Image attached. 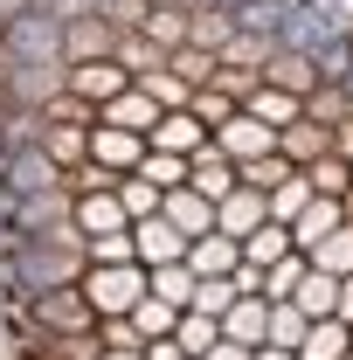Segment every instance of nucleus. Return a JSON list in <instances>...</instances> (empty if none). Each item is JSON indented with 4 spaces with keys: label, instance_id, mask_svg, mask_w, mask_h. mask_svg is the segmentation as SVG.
I'll use <instances>...</instances> for the list:
<instances>
[{
    "label": "nucleus",
    "instance_id": "nucleus-1",
    "mask_svg": "<svg viewBox=\"0 0 353 360\" xmlns=\"http://www.w3.org/2000/svg\"><path fill=\"white\" fill-rule=\"evenodd\" d=\"M84 270H90V257H84L77 222L49 229V236H14V284H21V298H35V291H63V284H77Z\"/></svg>",
    "mask_w": 353,
    "mask_h": 360
},
{
    "label": "nucleus",
    "instance_id": "nucleus-2",
    "mask_svg": "<svg viewBox=\"0 0 353 360\" xmlns=\"http://www.w3.org/2000/svg\"><path fill=\"white\" fill-rule=\"evenodd\" d=\"M77 291L90 298L97 319H132V305L146 298V264H90L77 277Z\"/></svg>",
    "mask_w": 353,
    "mask_h": 360
},
{
    "label": "nucleus",
    "instance_id": "nucleus-3",
    "mask_svg": "<svg viewBox=\"0 0 353 360\" xmlns=\"http://www.w3.org/2000/svg\"><path fill=\"white\" fill-rule=\"evenodd\" d=\"M28 333H97V312H90V298L77 284L35 291V298H28Z\"/></svg>",
    "mask_w": 353,
    "mask_h": 360
},
{
    "label": "nucleus",
    "instance_id": "nucleus-4",
    "mask_svg": "<svg viewBox=\"0 0 353 360\" xmlns=\"http://www.w3.org/2000/svg\"><path fill=\"white\" fill-rule=\"evenodd\" d=\"M63 90L84 97L90 111H104L118 90H132V70H118V56H97V63H70L63 70Z\"/></svg>",
    "mask_w": 353,
    "mask_h": 360
},
{
    "label": "nucleus",
    "instance_id": "nucleus-5",
    "mask_svg": "<svg viewBox=\"0 0 353 360\" xmlns=\"http://www.w3.org/2000/svg\"><path fill=\"white\" fill-rule=\"evenodd\" d=\"M70 187H42V194H14V208H7V222H14V236H49V229L70 222Z\"/></svg>",
    "mask_w": 353,
    "mask_h": 360
},
{
    "label": "nucleus",
    "instance_id": "nucleus-6",
    "mask_svg": "<svg viewBox=\"0 0 353 360\" xmlns=\"http://www.w3.org/2000/svg\"><path fill=\"white\" fill-rule=\"evenodd\" d=\"M56 49H63V63H97V56H111V49H118V35H111V21L90 7V14H77V21H63V28H56Z\"/></svg>",
    "mask_w": 353,
    "mask_h": 360
},
{
    "label": "nucleus",
    "instance_id": "nucleus-7",
    "mask_svg": "<svg viewBox=\"0 0 353 360\" xmlns=\"http://www.w3.org/2000/svg\"><path fill=\"white\" fill-rule=\"evenodd\" d=\"M208 139H215V153H222V160H236V167H250V160L277 153V132H270V125H257L250 111H236V118H229V125H215Z\"/></svg>",
    "mask_w": 353,
    "mask_h": 360
},
{
    "label": "nucleus",
    "instance_id": "nucleus-8",
    "mask_svg": "<svg viewBox=\"0 0 353 360\" xmlns=\"http://www.w3.org/2000/svg\"><path fill=\"white\" fill-rule=\"evenodd\" d=\"M132 257L146 270H160V264H187V236H180L167 215H146V222H132Z\"/></svg>",
    "mask_w": 353,
    "mask_h": 360
},
{
    "label": "nucleus",
    "instance_id": "nucleus-9",
    "mask_svg": "<svg viewBox=\"0 0 353 360\" xmlns=\"http://www.w3.org/2000/svg\"><path fill=\"white\" fill-rule=\"evenodd\" d=\"M42 187H63V167L49 160L35 139H21L7 153V194H42Z\"/></svg>",
    "mask_w": 353,
    "mask_h": 360
},
{
    "label": "nucleus",
    "instance_id": "nucleus-10",
    "mask_svg": "<svg viewBox=\"0 0 353 360\" xmlns=\"http://www.w3.org/2000/svg\"><path fill=\"white\" fill-rule=\"evenodd\" d=\"M70 222H77V236H125V208H118V194H111V187H90V194H77V201H70Z\"/></svg>",
    "mask_w": 353,
    "mask_h": 360
},
{
    "label": "nucleus",
    "instance_id": "nucleus-11",
    "mask_svg": "<svg viewBox=\"0 0 353 360\" xmlns=\"http://www.w3.org/2000/svg\"><path fill=\"white\" fill-rule=\"evenodd\" d=\"M139 160H146V139H139V132H125V125H90V167L132 174Z\"/></svg>",
    "mask_w": 353,
    "mask_h": 360
},
{
    "label": "nucleus",
    "instance_id": "nucleus-12",
    "mask_svg": "<svg viewBox=\"0 0 353 360\" xmlns=\"http://www.w3.org/2000/svg\"><path fill=\"white\" fill-rule=\"evenodd\" d=\"M319 56H305V49H270V63H264V84L270 90H291V97H312L319 90Z\"/></svg>",
    "mask_w": 353,
    "mask_h": 360
},
{
    "label": "nucleus",
    "instance_id": "nucleus-13",
    "mask_svg": "<svg viewBox=\"0 0 353 360\" xmlns=\"http://www.w3.org/2000/svg\"><path fill=\"white\" fill-rule=\"evenodd\" d=\"M187 270H194V277H236V270H243V243L222 236V229H208V236L187 243Z\"/></svg>",
    "mask_w": 353,
    "mask_h": 360
},
{
    "label": "nucleus",
    "instance_id": "nucleus-14",
    "mask_svg": "<svg viewBox=\"0 0 353 360\" xmlns=\"http://www.w3.org/2000/svg\"><path fill=\"white\" fill-rule=\"evenodd\" d=\"M160 215L194 243V236H208V229H215V201H208V194H194V187H167V194H160Z\"/></svg>",
    "mask_w": 353,
    "mask_h": 360
},
{
    "label": "nucleus",
    "instance_id": "nucleus-15",
    "mask_svg": "<svg viewBox=\"0 0 353 360\" xmlns=\"http://www.w3.org/2000/svg\"><path fill=\"white\" fill-rule=\"evenodd\" d=\"M264 222H270V208H264L257 187H236V194H222V201H215V229H222V236H236V243L257 236Z\"/></svg>",
    "mask_w": 353,
    "mask_h": 360
},
{
    "label": "nucleus",
    "instance_id": "nucleus-16",
    "mask_svg": "<svg viewBox=\"0 0 353 360\" xmlns=\"http://www.w3.org/2000/svg\"><path fill=\"white\" fill-rule=\"evenodd\" d=\"M146 146H153V153H180V160H187V153H201V146H208V125H201L194 111H160V125L146 132Z\"/></svg>",
    "mask_w": 353,
    "mask_h": 360
},
{
    "label": "nucleus",
    "instance_id": "nucleus-17",
    "mask_svg": "<svg viewBox=\"0 0 353 360\" xmlns=\"http://www.w3.org/2000/svg\"><path fill=\"white\" fill-rule=\"evenodd\" d=\"M187 187H194V194H208V201L236 194V160H222V153H215V139H208L201 153H187Z\"/></svg>",
    "mask_w": 353,
    "mask_h": 360
},
{
    "label": "nucleus",
    "instance_id": "nucleus-18",
    "mask_svg": "<svg viewBox=\"0 0 353 360\" xmlns=\"http://www.w3.org/2000/svg\"><path fill=\"white\" fill-rule=\"evenodd\" d=\"M35 146L70 174V167H84V160H90V125H42V118H35Z\"/></svg>",
    "mask_w": 353,
    "mask_h": 360
},
{
    "label": "nucleus",
    "instance_id": "nucleus-19",
    "mask_svg": "<svg viewBox=\"0 0 353 360\" xmlns=\"http://www.w3.org/2000/svg\"><path fill=\"white\" fill-rule=\"evenodd\" d=\"M243 111H250L257 125H270V132H284V125H298V118H305V97H291V90H270V84H257L250 97H243Z\"/></svg>",
    "mask_w": 353,
    "mask_h": 360
},
{
    "label": "nucleus",
    "instance_id": "nucleus-20",
    "mask_svg": "<svg viewBox=\"0 0 353 360\" xmlns=\"http://www.w3.org/2000/svg\"><path fill=\"white\" fill-rule=\"evenodd\" d=\"M97 125H125V132H153V125H160V104H153V97H146V90H118V97H111V104H104V111H97Z\"/></svg>",
    "mask_w": 353,
    "mask_h": 360
},
{
    "label": "nucleus",
    "instance_id": "nucleus-21",
    "mask_svg": "<svg viewBox=\"0 0 353 360\" xmlns=\"http://www.w3.org/2000/svg\"><path fill=\"white\" fill-rule=\"evenodd\" d=\"M270 49H277V42H270V28H236V35L215 49V63H222V70H257V77H264Z\"/></svg>",
    "mask_w": 353,
    "mask_h": 360
},
{
    "label": "nucleus",
    "instance_id": "nucleus-22",
    "mask_svg": "<svg viewBox=\"0 0 353 360\" xmlns=\"http://www.w3.org/2000/svg\"><path fill=\"white\" fill-rule=\"evenodd\" d=\"M333 229H340V201L312 194V201H305V215L291 222V250H298V257H312V250H319V243H326Z\"/></svg>",
    "mask_w": 353,
    "mask_h": 360
},
{
    "label": "nucleus",
    "instance_id": "nucleus-23",
    "mask_svg": "<svg viewBox=\"0 0 353 360\" xmlns=\"http://www.w3.org/2000/svg\"><path fill=\"white\" fill-rule=\"evenodd\" d=\"M298 360H353V333H347V319H312L305 340H298Z\"/></svg>",
    "mask_w": 353,
    "mask_h": 360
},
{
    "label": "nucleus",
    "instance_id": "nucleus-24",
    "mask_svg": "<svg viewBox=\"0 0 353 360\" xmlns=\"http://www.w3.org/2000/svg\"><path fill=\"white\" fill-rule=\"evenodd\" d=\"M277 153H284L291 167H312L319 153H333V125H312V118H298V125H284V132H277Z\"/></svg>",
    "mask_w": 353,
    "mask_h": 360
},
{
    "label": "nucleus",
    "instance_id": "nucleus-25",
    "mask_svg": "<svg viewBox=\"0 0 353 360\" xmlns=\"http://www.w3.org/2000/svg\"><path fill=\"white\" fill-rule=\"evenodd\" d=\"M264 326H270V305H264V298H236V305L222 312V340H236V347H264Z\"/></svg>",
    "mask_w": 353,
    "mask_h": 360
},
{
    "label": "nucleus",
    "instance_id": "nucleus-26",
    "mask_svg": "<svg viewBox=\"0 0 353 360\" xmlns=\"http://www.w3.org/2000/svg\"><path fill=\"white\" fill-rule=\"evenodd\" d=\"M139 35L160 49V56H174V49H187V7H146V21H139Z\"/></svg>",
    "mask_w": 353,
    "mask_h": 360
},
{
    "label": "nucleus",
    "instance_id": "nucleus-27",
    "mask_svg": "<svg viewBox=\"0 0 353 360\" xmlns=\"http://www.w3.org/2000/svg\"><path fill=\"white\" fill-rule=\"evenodd\" d=\"M229 35H236V14H229V7H208V0L187 7V49H208V56H215Z\"/></svg>",
    "mask_w": 353,
    "mask_h": 360
},
{
    "label": "nucleus",
    "instance_id": "nucleus-28",
    "mask_svg": "<svg viewBox=\"0 0 353 360\" xmlns=\"http://www.w3.org/2000/svg\"><path fill=\"white\" fill-rule=\"evenodd\" d=\"M146 291H153L160 305L187 312V305H194V270L187 264H160V270H146Z\"/></svg>",
    "mask_w": 353,
    "mask_h": 360
},
{
    "label": "nucleus",
    "instance_id": "nucleus-29",
    "mask_svg": "<svg viewBox=\"0 0 353 360\" xmlns=\"http://www.w3.org/2000/svg\"><path fill=\"white\" fill-rule=\"evenodd\" d=\"M291 305L305 319H333V305H340V277L333 270H305V284L291 291Z\"/></svg>",
    "mask_w": 353,
    "mask_h": 360
},
{
    "label": "nucleus",
    "instance_id": "nucleus-30",
    "mask_svg": "<svg viewBox=\"0 0 353 360\" xmlns=\"http://www.w3.org/2000/svg\"><path fill=\"white\" fill-rule=\"evenodd\" d=\"M347 111H353V90L340 84V77H319V90L305 97V118L312 125H340Z\"/></svg>",
    "mask_w": 353,
    "mask_h": 360
},
{
    "label": "nucleus",
    "instance_id": "nucleus-31",
    "mask_svg": "<svg viewBox=\"0 0 353 360\" xmlns=\"http://www.w3.org/2000/svg\"><path fill=\"white\" fill-rule=\"evenodd\" d=\"M298 174H305V187H312V194H326V201H340V194L353 187V167L340 160V153H319V160L298 167Z\"/></svg>",
    "mask_w": 353,
    "mask_h": 360
},
{
    "label": "nucleus",
    "instance_id": "nucleus-32",
    "mask_svg": "<svg viewBox=\"0 0 353 360\" xmlns=\"http://www.w3.org/2000/svg\"><path fill=\"white\" fill-rule=\"evenodd\" d=\"M305 270H312V264L298 257V250H291V257H277V264H264V270H257V277H264V305H284V298L305 284Z\"/></svg>",
    "mask_w": 353,
    "mask_h": 360
},
{
    "label": "nucleus",
    "instance_id": "nucleus-33",
    "mask_svg": "<svg viewBox=\"0 0 353 360\" xmlns=\"http://www.w3.org/2000/svg\"><path fill=\"white\" fill-rule=\"evenodd\" d=\"M277 257H291V229H284V222H264L257 236H243V264H250V270L277 264Z\"/></svg>",
    "mask_w": 353,
    "mask_h": 360
},
{
    "label": "nucleus",
    "instance_id": "nucleus-34",
    "mask_svg": "<svg viewBox=\"0 0 353 360\" xmlns=\"http://www.w3.org/2000/svg\"><path fill=\"white\" fill-rule=\"evenodd\" d=\"M174 340H180V354H187V360H201V354L222 340V319H208V312H180V319H174Z\"/></svg>",
    "mask_w": 353,
    "mask_h": 360
},
{
    "label": "nucleus",
    "instance_id": "nucleus-35",
    "mask_svg": "<svg viewBox=\"0 0 353 360\" xmlns=\"http://www.w3.org/2000/svg\"><path fill=\"white\" fill-rule=\"evenodd\" d=\"M298 174L284 153H264V160H250V167H236V187H257V194H270V187H284V180Z\"/></svg>",
    "mask_w": 353,
    "mask_h": 360
},
{
    "label": "nucleus",
    "instance_id": "nucleus-36",
    "mask_svg": "<svg viewBox=\"0 0 353 360\" xmlns=\"http://www.w3.org/2000/svg\"><path fill=\"white\" fill-rule=\"evenodd\" d=\"M305 201H312V187H305V174H291V180H284V187H270V194H264V208H270V222H284V229H291V222H298V215H305Z\"/></svg>",
    "mask_w": 353,
    "mask_h": 360
},
{
    "label": "nucleus",
    "instance_id": "nucleus-37",
    "mask_svg": "<svg viewBox=\"0 0 353 360\" xmlns=\"http://www.w3.org/2000/svg\"><path fill=\"white\" fill-rule=\"evenodd\" d=\"M111 194H118L125 222H146V215H160V187H153V180H139V174H125L118 187H111Z\"/></svg>",
    "mask_w": 353,
    "mask_h": 360
},
{
    "label": "nucleus",
    "instance_id": "nucleus-38",
    "mask_svg": "<svg viewBox=\"0 0 353 360\" xmlns=\"http://www.w3.org/2000/svg\"><path fill=\"white\" fill-rule=\"evenodd\" d=\"M305 326H312V319L298 312L291 298H284V305H270V326H264V347H291V354H298V340H305Z\"/></svg>",
    "mask_w": 353,
    "mask_h": 360
},
{
    "label": "nucleus",
    "instance_id": "nucleus-39",
    "mask_svg": "<svg viewBox=\"0 0 353 360\" xmlns=\"http://www.w3.org/2000/svg\"><path fill=\"white\" fill-rule=\"evenodd\" d=\"M174 305H160V298H153V291H146V298H139L132 305V333H139V347H146V340H167V333H174Z\"/></svg>",
    "mask_w": 353,
    "mask_h": 360
},
{
    "label": "nucleus",
    "instance_id": "nucleus-40",
    "mask_svg": "<svg viewBox=\"0 0 353 360\" xmlns=\"http://www.w3.org/2000/svg\"><path fill=\"white\" fill-rule=\"evenodd\" d=\"M132 174H139V180H153V187L167 194V187H187V160H180V153H153V146H146V160H139Z\"/></svg>",
    "mask_w": 353,
    "mask_h": 360
},
{
    "label": "nucleus",
    "instance_id": "nucleus-41",
    "mask_svg": "<svg viewBox=\"0 0 353 360\" xmlns=\"http://www.w3.org/2000/svg\"><path fill=\"white\" fill-rule=\"evenodd\" d=\"M305 264H312V270H333V277H347V270H353V229L340 222V229H333V236L305 257Z\"/></svg>",
    "mask_w": 353,
    "mask_h": 360
},
{
    "label": "nucleus",
    "instance_id": "nucleus-42",
    "mask_svg": "<svg viewBox=\"0 0 353 360\" xmlns=\"http://www.w3.org/2000/svg\"><path fill=\"white\" fill-rule=\"evenodd\" d=\"M167 70H174V77H180L187 90L215 84V56H208V49H174V56H167Z\"/></svg>",
    "mask_w": 353,
    "mask_h": 360
},
{
    "label": "nucleus",
    "instance_id": "nucleus-43",
    "mask_svg": "<svg viewBox=\"0 0 353 360\" xmlns=\"http://www.w3.org/2000/svg\"><path fill=\"white\" fill-rule=\"evenodd\" d=\"M236 298H243V291H236L229 277H194V305H187V312H208V319H222L229 305H236Z\"/></svg>",
    "mask_w": 353,
    "mask_h": 360
},
{
    "label": "nucleus",
    "instance_id": "nucleus-44",
    "mask_svg": "<svg viewBox=\"0 0 353 360\" xmlns=\"http://www.w3.org/2000/svg\"><path fill=\"white\" fill-rule=\"evenodd\" d=\"M111 56H118V70H132V77H146V70H160V63H167V56H160V49L146 42V35H118V49H111Z\"/></svg>",
    "mask_w": 353,
    "mask_h": 360
},
{
    "label": "nucleus",
    "instance_id": "nucleus-45",
    "mask_svg": "<svg viewBox=\"0 0 353 360\" xmlns=\"http://www.w3.org/2000/svg\"><path fill=\"white\" fill-rule=\"evenodd\" d=\"M35 118H42V125H97V111H90L84 97H70V90H56Z\"/></svg>",
    "mask_w": 353,
    "mask_h": 360
},
{
    "label": "nucleus",
    "instance_id": "nucleus-46",
    "mask_svg": "<svg viewBox=\"0 0 353 360\" xmlns=\"http://www.w3.org/2000/svg\"><path fill=\"white\" fill-rule=\"evenodd\" d=\"M187 111H194V118H201V125H208V132H215V125H229V118H236V111H243V104H236V97H222V90H194V97H187Z\"/></svg>",
    "mask_w": 353,
    "mask_h": 360
},
{
    "label": "nucleus",
    "instance_id": "nucleus-47",
    "mask_svg": "<svg viewBox=\"0 0 353 360\" xmlns=\"http://www.w3.org/2000/svg\"><path fill=\"white\" fill-rule=\"evenodd\" d=\"M146 7H153V0H97V14L111 21V35H132L139 21H146Z\"/></svg>",
    "mask_w": 353,
    "mask_h": 360
},
{
    "label": "nucleus",
    "instance_id": "nucleus-48",
    "mask_svg": "<svg viewBox=\"0 0 353 360\" xmlns=\"http://www.w3.org/2000/svg\"><path fill=\"white\" fill-rule=\"evenodd\" d=\"M139 354H146V360H187V354H180V340H174V333H167V340H146Z\"/></svg>",
    "mask_w": 353,
    "mask_h": 360
},
{
    "label": "nucleus",
    "instance_id": "nucleus-49",
    "mask_svg": "<svg viewBox=\"0 0 353 360\" xmlns=\"http://www.w3.org/2000/svg\"><path fill=\"white\" fill-rule=\"evenodd\" d=\"M333 153H340V160H353V111L333 125Z\"/></svg>",
    "mask_w": 353,
    "mask_h": 360
},
{
    "label": "nucleus",
    "instance_id": "nucleus-50",
    "mask_svg": "<svg viewBox=\"0 0 353 360\" xmlns=\"http://www.w3.org/2000/svg\"><path fill=\"white\" fill-rule=\"evenodd\" d=\"M250 354H257V347H236V340H215V347H208L201 360H250Z\"/></svg>",
    "mask_w": 353,
    "mask_h": 360
},
{
    "label": "nucleus",
    "instance_id": "nucleus-51",
    "mask_svg": "<svg viewBox=\"0 0 353 360\" xmlns=\"http://www.w3.org/2000/svg\"><path fill=\"white\" fill-rule=\"evenodd\" d=\"M333 319H347V326H353V270L340 277V305H333Z\"/></svg>",
    "mask_w": 353,
    "mask_h": 360
},
{
    "label": "nucleus",
    "instance_id": "nucleus-52",
    "mask_svg": "<svg viewBox=\"0 0 353 360\" xmlns=\"http://www.w3.org/2000/svg\"><path fill=\"white\" fill-rule=\"evenodd\" d=\"M250 360H298V354H291V347H257Z\"/></svg>",
    "mask_w": 353,
    "mask_h": 360
},
{
    "label": "nucleus",
    "instance_id": "nucleus-53",
    "mask_svg": "<svg viewBox=\"0 0 353 360\" xmlns=\"http://www.w3.org/2000/svg\"><path fill=\"white\" fill-rule=\"evenodd\" d=\"M97 360H146V354H139V347H104Z\"/></svg>",
    "mask_w": 353,
    "mask_h": 360
},
{
    "label": "nucleus",
    "instance_id": "nucleus-54",
    "mask_svg": "<svg viewBox=\"0 0 353 360\" xmlns=\"http://www.w3.org/2000/svg\"><path fill=\"white\" fill-rule=\"evenodd\" d=\"M340 222L353 229V187H347V194H340Z\"/></svg>",
    "mask_w": 353,
    "mask_h": 360
},
{
    "label": "nucleus",
    "instance_id": "nucleus-55",
    "mask_svg": "<svg viewBox=\"0 0 353 360\" xmlns=\"http://www.w3.org/2000/svg\"><path fill=\"white\" fill-rule=\"evenodd\" d=\"M160 7H201V0H160Z\"/></svg>",
    "mask_w": 353,
    "mask_h": 360
},
{
    "label": "nucleus",
    "instance_id": "nucleus-56",
    "mask_svg": "<svg viewBox=\"0 0 353 360\" xmlns=\"http://www.w3.org/2000/svg\"><path fill=\"white\" fill-rule=\"evenodd\" d=\"M347 333H353V326H347Z\"/></svg>",
    "mask_w": 353,
    "mask_h": 360
},
{
    "label": "nucleus",
    "instance_id": "nucleus-57",
    "mask_svg": "<svg viewBox=\"0 0 353 360\" xmlns=\"http://www.w3.org/2000/svg\"><path fill=\"white\" fill-rule=\"evenodd\" d=\"M347 167H353V160H347Z\"/></svg>",
    "mask_w": 353,
    "mask_h": 360
}]
</instances>
